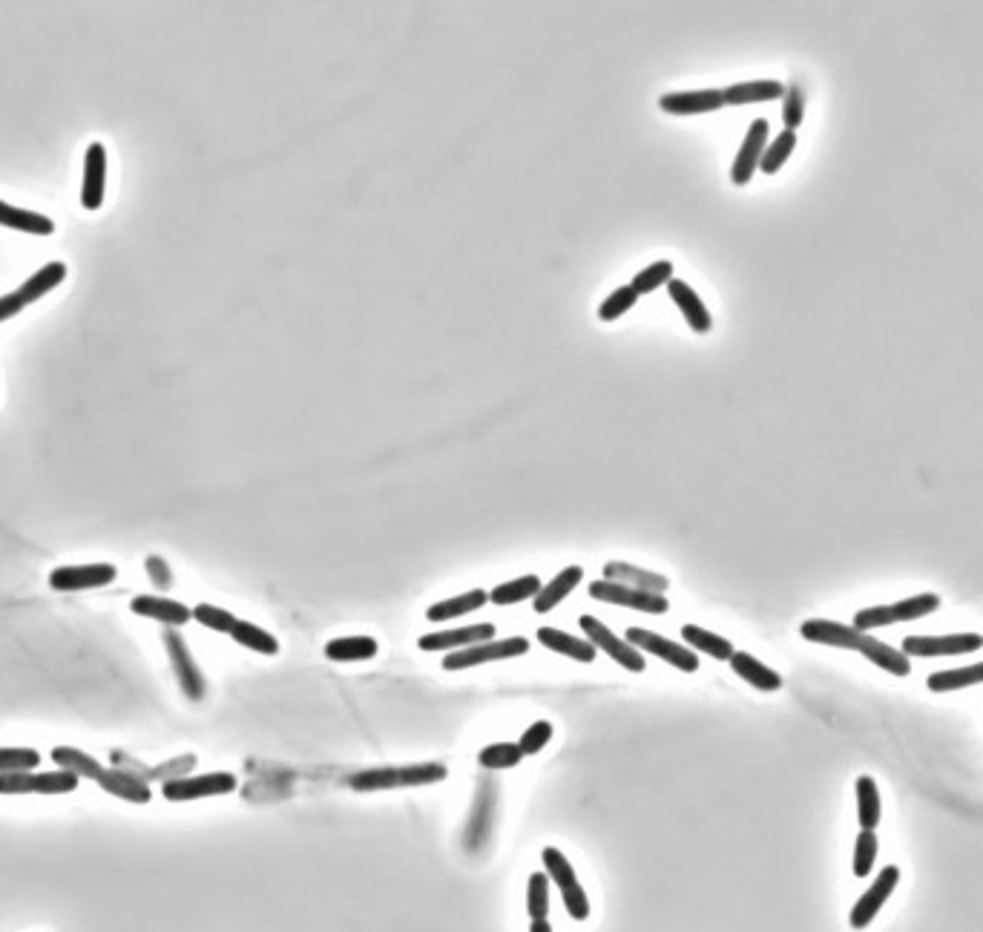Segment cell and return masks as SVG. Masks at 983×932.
Wrapping results in <instances>:
<instances>
[{
	"mask_svg": "<svg viewBox=\"0 0 983 932\" xmlns=\"http://www.w3.org/2000/svg\"><path fill=\"white\" fill-rule=\"evenodd\" d=\"M667 294H670V300H673V303L679 305V311L685 314L687 326L693 328L696 334H708L710 328H713V320H710L708 305L699 300V294H696V291H693L687 282L670 280L667 282Z\"/></svg>",
	"mask_w": 983,
	"mask_h": 932,
	"instance_id": "obj_20",
	"label": "cell"
},
{
	"mask_svg": "<svg viewBox=\"0 0 983 932\" xmlns=\"http://www.w3.org/2000/svg\"><path fill=\"white\" fill-rule=\"evenodd\" d=\"M529 651V639L524 636H512V639H492V642H481L472 648L449 653L443 659L446 671H463V668H475L483 662H501V659H512V656H524Z\"/></svg>",
	"mask_w": 983,
	"mask_h": 932,
	"instance_id": "obj_8",
	"label": "cell"
},
{
	"mask_svg": "<svg viewBox=\"0 0 983 932\" xmlns=\"http://www.w3.org/2000/svg\"><path fill=\"white\" fill-rule=\"evenodd\" d=\"M880 789L877 783L871 780L869 774L857 777V815H860V826L874 832L877 823H880Z\"/></svg>",
	"mask_w": 983,
	"mask_h": 932,
	"instance_id": "obj_35",
	"label": "cell"
},
{
	"mask_svg": "<svg viewBox=\"0 0 983 932\" xmlns=\"http://www.w3.org/2000/svg\"><path fill=\"white\" fill-rule=\"evenodd\" d=\"M940 607V596L935 593H917L912 599H903L897 605H880V607H863L854 616V628L869 633L874 628H886V625H897V622H912V619H923L929 613H935Z\"/></svg>",
	"mask_w": 983,
	"mask_h": 932,
	"instance_id": "obj_3",
	"label": "cell"
},
{
	"mask_svg": "<svg viewBox=\"0 0 983 932\" xmlns=\"http://www.w3.org/2000/svg\"><path fill=\"white\" fill-rule=\"evenodd\" d=\"M0 225L23 233H32V236H49V233L55 231L52 219L44 216V213L15 208V205H6V202H0Z\"/></svg>",
	"mask_w": 983,
	"mask_h": 932,
	"instance_id": "obj_31",
	"label": "cell"
},
{
	"mask_svg": "<svg viewBox=\"0 0 983 932\" xmlns=\"http://www.w3.org/2000/svg\"><path fill=\"white\" fill-rule=\"evenodd\" d=\"M800 633L802 639L817 642V645L863 653L877 668H883V671H889L894 676H909V671H912V662H909L906 653L897 651L892 645H886V642H880V639H874L871 633L857 630L854 625L848 628V625L831 622V619H808V622L800 625Z\"/></svg>",
	"mask_w": 983,
	"mask_h": 932,
	"instance_id": "obj_1",
	"label": "cell"
},
{
	"mask_svg": "<svg viewBox=\"0 0 983 932\" xmlns=\"http://www.w3.org/2000/svg\"><path fill=\"white\" fill-rule=\"evenodd\" d=\"M193 619H196L199 625H205V628L216 630V633H228V636L230 630L236 628V622H239L230 610L216 605H196L193 607Z\"/></svg>",
	"mask_w": 983,
	"mask_h": 932,
	"instance_id": "obj_43",
	"label": "cell"
},
{
	"mask_svg": "<svg viewBox=\"0 0 983 932\" xmlns=\"http://www.w3.org/2000/svg\"><path fill=\"white\" fill-rule=\"evenodd\" d=\"M529 932H552V927H549V921L544 918V921H532V927H529Z\"/></svg>",
	"mask_w": 983,
	"mask_h": 932,
	"instance_id": "obj_49",
	"label": "cell"
},
{
	"mask_svg": "<svg viewBox=\"0 0 983 932\" xmlns=\"http://www.w3.org/2000/svg\"><path fill=\"white\" fill-rule=\"evenodd\" d=\"M118 570L113 564H64L49 573V587L61 593H78L92 587H107L115 582Z\"/></svg>",
	"mask_w": 983,
	"mask_h": 932,
	"instance_id": "obj_11",
	"label": "cell"
},
{
	"mask_svg": "<svg viewBox=\"0 0 983 932\" xmlns=\"http://www.w3.org/2000/svg\"><path fill=\"white\" fill-rule=\"evenodd\" d=\"M541 579L538 576H521L515 582L498 584L492 593H489V602L492 605H518V602H526V599H535L541 593Z\"/></svg>",
	"mask_w": 983,
	"mask_h": 932,
	"instance_id": "obj_36",
	"label": "cell"
},
{
	"mask_svg": "<svg viewBox=\"0 0 983 932\" xmlns=\"http://www.w3.org/2000/svg\"><path fill=\"white\" fill-rule=\"evenodd\" d=\"M725 93V104L731 107H742V104H759V101H774L785 95V87L779 81L762 78V81H742V84H731Z\"/></svg>",
	"mask_w": 983,
	"mask_h": 932,
	"instance_id": "obj_26",
	"label": "cell"
},
{
	"mask_svg": "<svg viewBox=\"0 0 983 932\" xmlns=\"http://www.w3.org/2000/svg\"><path fill=\"white\" fill-rule=\"evenodd\" d=\"M981 648V633H952V636H906L900 651L906 656H961Z\"/></svg>",
	"mask_w": 983,
	"mask_h": 932,
	"instance_id": "obj_12",
	"label": "cell"
},
{
	"mask_svg": "<svg viewBox=\"0 0 983 932\" xmlns=\"http://www.w3.org/2000/svg\"><path fill=\"white\" fill-rule=\"evenodd\" d=\"M541 858H544L547 875L555 881V886L561 889V898H564V907H567V912H570V918H575V921H587V918H590V901H587V892H584V886H581V881H578V875H575V869L570 866V861H567L558 849H552V846L544 849Z\"/></svg>",
	"mask_w": 983,
	"mask_h": 932,
	"instance_id": "obj_5",
	"label": "cell"
},
{
	"mask_svg": "<svg viewBox=\"0 0 983 932\" xmlns=\"http://www.w3.org/2000/svg\"><path fill=\"white\" fill-rule=\"evenodd\" d=\"M636 303H639V294H636L630 285H621V288H616L604 303L598 305V320L613 323V320H618V317H624V314H627Z\"/></svg>",
	"mask_w": 983,
	"mask_h": 932,
	"instance_id": "obj_41",
	"label": "cell"
},
{
	"mask_svg": "<svg viewBox=\"0 0 983 932\" xmlns=\"http://www.w3.org/2000/svg\"><path fill=\"white\" fill-rule=\"evenodd\" d=\"M236 786H239V780L230 771H210V774H196V777L164 780L161 794L170 803H190V800H205V797L236 792Z\"/></svg>",
	"mask_w": 983,
	"mask_h": 932,
	"instance_id": "obj_4",
	"label": "cell"
},
{
	"mask_svg": "<svg viewBox=\"0 0 983 932\" xmlns=\"http://www.w3.org/2000/svg\"><path fill=\"white\" fill-rule=\"evenodd\" d=\"M75 774L69 771H15L0 774V794H69L78 789Z\"/></svg>",
	"mask_w": 983,
	"mask_h": 932,
	"instance_id": "obj_6",
	"label": "cell"
},
{
	"mask_svg": "<svg viewBox=\"0 0 983 932\" xmlns=\"http://www.w3.org/2000/svg\"><path fill=\"white\" fill-rule=\"evenodd\" d=\"M794 147H797V133H791V130H782L777 139L765 147V153H762V162H759V170H762V173H768V176H771V173H779V167L791 159Z\"/></svg>",
	"mask_w": 983,
	"mask_h": 932,
	"instance_id": "obj_37",
	"label": "cell"
},
{
	"mask_svg": "<svg viewBox=\"0 0 983 932\" xmlns=\"http://www.w3.org/2000/svg\"><path fill=\"white\" fill-rule=\"evenodd\" d=\"M983 682V662L969 665V668H952V671H938L929 676V691L932 694H946V691H961V688H972Z\"/></svg>",
	"mask_w": 983,
	"mask_h": 932,
	"instance_id": "obj_33",
	"label": "cell"
},
{
	"mask_svg": "<svg viewBox=\"0 0 983 932\" xmlns=\"http://www.w3.org/2000/svg\"><path fill=\"white\" fill-rule=\"evenodd\" d=\"M604 579L607 582H618L627 584V587H636V590H647V593H664L670 582L653 573V570H641V567H633V564H624V561H610L604 564Z\"/></svg>",
	"mask_w": 983,
	"mask_h": 932,
	"instance_id": "obj_22",
	"label": "cell"
},
{
	"mask_svg": "<svg viewBox=\"0 0 983 932\" xmlns=\"http://www.w3.org/2000/svg\"><path fill=\"white\" fill-rule=\"evenodd\" d=\"M52 763L58 766L61 771H69V774H75V777H87V780H101V774H104V766L92 757V754H87V751H81V748H72V746H55L52 748Z\"/></svg>",
	"mask_w": 983,
	"mask_h": 932,
	"instance_id": "obj_27",
	"label": "cell"
},
{
	"mask_svg": "<svg viewBox=\"0 0 983 932\" xmlns=\"http://www.w3.org/2000/svg\"><path fill=\"white\" fill-rule=\"evenodd\" d=\"M728 662H731L733 674L742 676L748 685H754L756 691H779V688H782V676H779L774 668L762 665V662H759L756 656H751V653L733 651V656L728 659Z\"/></svg>",
	"mask_w": 983,
	"mask_h": 932,
	"instance_id": "obj_24",
	"label": "cell"
},
{
	"mask_svg": "<svg viewBox=\"0 0 983 932\" xmlns=\"http://www.w3.org/2000/svg\"><path fill=\"white\" fill-rule=\"evenodd\" d=\"M549 740H552V723H547V720H538V723H532L529 728H526L524 737H521V743H518V748H521V754H524V757H529V754H538V751H544V746H547Z\"/></svg>",
	"mask_w": 983,
	"mask_h": 932,
	"instance_id": "obj_46",
	"label": "cell"
},
{
	"mask_svg": "<svg viewBox=\"0 0 983 932\" xmlns=\"http://www.w3.org/2000/svg\"><path fill=\"white\" fill-rule=\"evenodd\" d=\"M130 610L136 616H144V619H156L161 625L167 628H182L193 619V610L176 599H164V596H136L130 602Z\"/></svg>",
	"mask_w": 983,
	"mask_h": 932,
	"instance_id": "obj_19",
	"label": "cell"
},
{
	"mask_svg": "<svg viewBox=\"0 0 983 932\" xmlns=\"http://www.w3.org/2000/svg\"><path fill=\"white\" fill-rule=\"evenodd\" d=\"M489 602V593L486 590H469V593H460L455 599H443L426 610V619L429 622H446V619H458V616H466L472 610H481L483 605Z\"/></svg>",
	"mask_w": 983,
	"mask_h": 932,
	"instance_id": "obj_28",
	"label": "cell"
},
{
	"mask_svg": "<svg viewBox=\"0 0 983 932\" xmlns=\"http://www.w3.org/2000/svg\"><path fill=\"white\" fill-rule=\"evenodd\" d=\"M682 639H685L687 648L693 653H708V656L719 659V662H728L733 656L731 639H725L719 633H710V630L699 628V625H685L682 628Z\"/></svg>",
	"mask_w": 983,
	"mask_h": 932,
	"instance_id": "obj_29",
	"label": "cell"
},
{
	"mask_svg": "<svg viewBox=\"0 0 983 932\" xmlns=\"http://www.w3.org/2000/svg\"><path fill=\"white\" fill-rule=\"evenodd\" d=\"M164 645H167V653H170V662H173V671L179 676L182 682V691L190 699H202L205 697V676L199 671V665L193 662V656L187 651L184 639L170 628L164 633Z\"/></svg>",
	"mask_w": 983,
	"mask_h": 932,
	"instance_id": "obj_15",
	"label": "cell"
},
{
	"mask_svg": "<svg viewBox=\"0 0 983 932\" xmlns=\"http://www.w3.org/2000/svg\"><path fill=\"white\" fill-rule=\"evenodd\" d=\"M538 642H541L544 648H549V651L561 653V656H570V659L584 662V665L595 662V656H598V651H595V645L590 642V639H578V636H570V633H564V630L558 628H538Z\"/></svg>",
	"mask_w": 983,
	"mask_h": 932,
	"instance_id": "obj_23",
	"label": "cell"
},
{
	"mask_svg": "<svg viewBox=\"0 0 983 932\" xmlns=\"http://www.w3.org/2000/svg\"><path fill=\"white\" fill-rule=\"evenodd\" d=\"M874 858H877V835L869 832V829H863L860 838H857V846H854V875L857 878L871 875Z\"/></svg>",
	"mask_w": 983,
	"mask_h": 932,
	"instance_id": "obj_44",
	"label": "cell"
},
{
	"mask_svg": "<svg viewBox=\"0 0 983 932\" xmlns=\"http://www.w3.org/2000/svg\"><path fill=\"white\" fill-rule=\"evenodd\" d=\"M325 656L331 662H366L377 656V639L371 636H343V639H331L325 645Z\"/></svg>",
	"mask_w": 983,
	"mask_h": 932,
	"instance_id": "obj_30",
	"label": "cell"
},
{
	"mask_svg": "<svg viewBox=\"0 0 983 932\" xmlns=\"http://www.w3.org/2000/svg\"><path fill=\"white\" fill-rule=\"evenodd\" d=\"M578 625H581V630H584V636L595 645V651H604L607 656H613L621 668H627V671H633V674H641V671L647 668L644 653H641L639 648H633L627 639H618L616 633L607 628L604 622H598L595 616H581Z\"/></svg>",
	"mask_w": 983,
	"mask_h": 932,
	"instance_id": "obj_9",
	"label": "cell"
},
{
	"mask_svg": "<svg viewBox=\"0 0 983 932\" xmlns=\"http://www.w3.org/2000/svg\"><path fill=\"white\" fill-rule=\"evenodd\" d=\"M449 777L443 763H414V766H389V769H368L348 777V789L354 792H389V789H417L435 786Z\"/></svg>",
	"mask_w": 983,
	"mask_h": 932,
	"instance_id": "obj_2",
	"label": "cell"
},
{
	"mask_svg": "<svg viewBox=\"0 0 983 932\" xmlns=\"http://www.w3.org/2000/svg\"><path fill=\"white\" fill-rule=\"evenodd\" d=\"M147 573H150V579L159 584V587H170L173 584V573H170V567L159 556H150L147 559Z\"/></svg>",
	"mask_w": 983,
	"mask_h": 932,
	"instance_id": "obj_47",
	"label": "cell"
},
{
	"mask_svg": "<svg viewBox=\"0 0 983 932\" xmlns=\"http://www.w3.org/2000/svg\"><path fill=\"white\" fill-rule=\"evenodd\" d=\"M495 639V625L481 622V625H469V628L443 630V633H426L420 636V651H463L481 642H492Z\"/></svg>",
	"mask_w": 983,
	"mask_h": 932,
	"instance_id": "obj_16",
	"label": "cell"
},
{
	"mask_svg": "<svg viewBox=\"0 0 983 932\" xmlns=\"http://www.w3.org/2000/svg\"><path fill=\"white\" fill-rule=\"evenodd\" d=\"M897 881H900V869H897V866H886V869L877 875V881L871 884V889H866L863 898H860V901L854 904V909H851V927H854V930H866L871 921L877 918V912H880L883 904L889 901V895L894 892Z\"/></svg>",
	"mask_w": 983,
	"mask_h": 932,
	"instance_id": "obj_13",
	"label": "cell"
},
{
	"mask_svg": "<svg viewBox=\"0 0 983 932\" xmlns=\"http://www.w3.org/2000/svg\"><path fill=\"white\" fill-rule=\"evenodd\" d=\"M581 579H584V570L578 567V564H572V567H564L555 579L549 584H544L541 587V593L535 596V613H549L552 607L555 605H561L567 596H570L572 590L581 584Z\"/></svg>",
	"mask_w": 983,
	"mask_h": 932,
	"instance_id": "obj_25",
	"label": "cell"
},
{
	"mask_svg": "<svg viewBox=\"0 0 983 932\" xmlns=\"http://www.w3.org/2000/svg\"><path fill=\"white\" fill-rule=\"evenodd\" d=\"M659 107L670 116H696V113H713L725 107L722 90H690V93H664Z\"/></svg>",
	"mask_w": 983,
	"mask_h": 932,
	"instance_id": "obj_18",
	"label": "cell"
},
{
	"mask_svg": "<svg viewBox=\"0 0 983 932\" xmlns=\"http://www.w3.org/2000/svg\"><path fill=\"white\" fill-rule=\"evenodd\" d=\"M104 185H107V150L104 144L92 141L84 153V185H81V205L98 210L104 205Z\"/></svg>",
	"mask_w": 983,
	"mask_h": 932,
	"instance_id": "obj_17",
	"label": "cell"
},
{
	"mask_svg": "<svg viewBox=\"0 0 983 932\" xmlns=\"http://www.w3.org/2000/svg\"><path fill=\"white\" fill-rule=\"evenodd\" d=\"M98 786H101L107 794L118 797V800L138 803V806H144V803L153 800V792H150L147 780H144V777H136V774H130V771L104 769L101 780H98Z\"/></svg>",
	"mask_w": 983,
	"mask_h": 932,
	"instance_id": "obj_21",
	"label": "cell"
},
{
	"mask_svg": "<svg viewBox=\"0 0 983 932\" xmlns=\"http://www.w3.org/2000/svg\"><path fill=\"white\" fill-rule=\"evenodd\" d=\"M670 280H673V262L662 259V262H653V265H647L644 271H639L636 280L630 282V288L641 297V294H653L656 288H662V285H667Z\"/></svg>",
	"mask_w": 983,
	"mask_h": 932,
	"instance_id": "obj_40",
	"label": "cell"
},
{
	"mask_svg": "<svg viewBox=\"0 0 983 932\" xmlns=\"http://www.w3.org/2000/svg\"><path fill=\"white\" fill-rule=\"evenodd\" d=\"M782 121H785V130L797 133V127L802 124V116H805V98H802V90L797 84L785 87V95H782Z\"/></svg>",
	"mask_w": 983,
	"mask_h": 932,
	"instance_id": "obj_45",
	"label": "cell"
},
{
	"mask_svg": "<svg viewBox=\"0 0 983 932\" xmlns=\"http://www.w3.org/2000/svg\"><path fill=\"white\" fill-rule=\"evenodd\" d=\"M526 912L532 921H544L549 912V875L532 872L526 884Z\"/></svg>",
	"mask_w": 983,
	"mask_h": 932,
	"instance_id": "obj_39",
	"label": "cell"
},
{
	"mask_svg": "<svg viewBox=\"0 0 983 932\" xmlns=\"http://www.w3.org/2000/svg\"><path fill=\"white\" fill-rule=\"evenodd\" d=\"M768 147V121L765 118H756L754 124L748 127V136L742 141L736 159H733V170H731V182L733 185H748L754 179L756 167L762 162V153Z\"/></svg>",
	"mask_w": 983,
	"mask_h": 932,
	"instance_id": "obj_14",
	"label": "cell"
},
{
	"mask_svg": "<svg viewBox=\"0 0 983 932\" xmlns=\"http://www.w3.org/2000/svg\"><path fill=\"white\" fill-rule=\"evenodd\" d=\"M230 639H233L236 645L248 648V651L262 653V656H274V653H279V642H276L274 633L262 630L259 625H251V622H242V619L236 622V628L230 630Z\"/></svg>",
	"mask_w": 983,
	"mask_h": 932,
	"instance_id": "obj_34",
	"label": "cell"
},
{
	"mask_svg": "<svg viewBox=\"0 0 983 932\" xmlns=\"http://www.w3.org/2000/svg\"><path fill=\"white\" fill-rule=\"evenodd\" d=\"M624 639H627L633 648H639L641 653H653V656H659L662 662L673 665V668H679V671H685V674L699 671V656L690 651V648H685V645L673 642V639H664L662 633H653V630H644V628H627V636H624Z\"/></svg>",
	"mask_w": 983,
	"mask_h": 932,
	"instance_id": "obj_10",
	"label": "cell"
},
{
	"mask_svg": "<svg viewBox=\"0 0 983 932\" xmlns=\"http://www.w3.org/2000/svg\"><path fill=\"white\" fill-rule=\"evenodd\" d=\"M41 766V754L35 748H0V774L35 771Z\"/></svg>",
	"mask_w": 983,
	"mask_h": 932,
	"instance_id": "obj_42",
	"label": "cell"
},
{
	"mask_svg": "<svg viewBox=\"0 0 983 932\" xmlns=\"http://www.w3.org/2000/svg\"><path fill=\"white\" fill-rule=\"evenodd\" d=\"M23 308H26V303H23V297L18 294V291H12V294H3V297H0V323H3V320H12V317H18Z\"/></svg>",
	"mask_w": 983,
	"mask_h": 932,
	"instance_id": "obj_48",
	"label": "cell"
},
{
	"mask_svg": "<svg viewBox=\"0 0 983 932\" xmlns=\"http://www.w3.org/2000/svg\"><path fill=\"white\" fill-rule=\"evenodd\" d=\"M590 596L595 602H607V605H618V607H630V610H639V613H653V616H662L670 610V602L664 599L662 593H647V590H636V587H627V584L618 582H607V579H598V582H590Z\"/></svg>",
	"mask_w": 983,
	"mask_h": 932,
	"instance_id": "obj_7",
	"label": "cell"
},
{
	"mask_svg": "<svg viewBox=\"0 0 983 932\" xmlns=\"http://www.w3.org/2000/svg\"><path fill=\"white\" fill-rule=\"evenodd\" d=\"M521 760H524V754H521L518 743H492V746H486L481 754H478V763H481L486 771L515 769Z\"/></svg>",
	"mask_w": 983,
	"mask_h": 932,
	"instance_id": "obj_38",
	"label": "cell"
},
{
	"mask_svg": "<svg viewBox=\"0 0 983 932\" xmlns=\"http://www.w3.org/2000/svg\"><path fill=\"white\" fill-rule=\"evenodd\" d=\"M64 280H67V265L64 262H49V265H44L41 271H35L29 280L23 282L21 288H18V294L23 297V303L29 305L35 303V300H41L52 288H58Z\"/></svg>",
	"mask_w": 983,
	"mask_h": 932,
	"instance_id": "obj_32",
	"label": "cell"
}]
</instances>
